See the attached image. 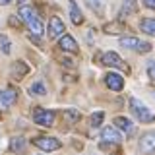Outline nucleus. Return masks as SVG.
<instances>
[{
	"instance_id": "10",
	"label": "nucleus",
	"mask_w": 155,
	"mask_h": 155,
	"mask_svg": "<svg viewBox=\"0 0 155 155\" xmlns=\"http://www.w3.org/2000/svg\"><path fill=\"white\" fill-rule=\"evenodd\" d=\"M58 47H60L62 51H66V52H78V43H76V39L70 37V35H62Z\"/></svg>"
},
{
	"instance_id": "23",
	"label": "nucleus",
	"mask_w": 155,
	"mask_h": 155,
	"mask_svg": "<svg viewBox=\"0 0 155 155\" xmlns=\"http://www.w3.org/2000/svg\"><path fill=\"white\" fill-rule=\"evenodd\" d=\"M87 6H89L91 10H95L97 14H103V4H101V0H85Z\"/></svg>"
},
{
	"instance_id": "17",
	"label": "nucleus",
	"mask_w": 155,
	"mask_h": 155,
	"mask_svg": "<svg viewBox=\"0 0 155 155\" xmlns=\"http://www.w3.org/2000/svg\"><path fill=\"white\" fill-rule=\"evenodd\" d=\"M140 45H142V41L138 37H122L120 39V47H124V48H136L138 51Z\"/></svg>"
},
{
	"instance_id": "8",
	"label": "nucleus",
	"mask_w": 155,
	"mask_h": 155,
	"mask_svg": "<svg viewBox=\"0 0 155 155\" xmlns=\"http://www.w3.org/2000/svg\"><path fill=\"white\" fill-rule=\"evenodd\" d=\"M140 149L143 153H153L155 151V132H145L140 140Z\"/></svg>"
},
{
	"instance_id": "18",
	"label": "nucleus",
	"mask_w": 155,
	"mask_h": 155,
	"mask_svg": "<svg viewBox=\"0 0 155 155\" xmlns=\"http://www.w3.org/2000/svg\"><path fill=\"white\" fill-rule=\"evenodd\" d=\"M10 149H12L14 153H21L23 149H25V140H23L21 136L12 138V140H10Z\"/></svg>"
},
{
	"instance_id": "3",
	"label": "nucleus",
	"mask_w": 155,
	"mask_h": 155,
	"mask_svg": "<svg viewBox=\"0 0 155 155\" xmlns=\"http://www.w3.org/2000/svg\"><path fill=\"white\" fill-rule=\"evenodd\" d=\"M33 143H35L39 149H43V151H54V149H60V145H62L56 138H47V136L35 138Z\"/></svg>"
},
{
	"instance_id": "20",
	"label": "nucleus",
	"mask_w": 155,
	"mask_h": 155,
	"mask_svg": "<svg viewBox=\"0 0 155 155\" xmlns=\"http://www.w3.org/2000/svg\"><path fill=\"white\" fill-rule=\"evenodd\" d=\"M124 29H126V25H122L120 21H113V23H107L105 25V33H120Z\"/></svg>"
},
{
	"instance_id": "15",
	"label": "nucleus",
	"mask_w": 155,
	"mask_h": 155,
	"mask_svg": "<svg viewBox=\"0 0 155 155\" xmlns=\"http://www.w3.org/2000/svg\"><path fill=\"white\" fill-rule=\"evenodd\" d=\"M70 19H72V23H74V25H80V23L84 21V16H81L80 8L76 6V2H74V0L70 2Z\"/></svg>"
},
{
	"instance_id": "27",
	"label": "nucleus",
	"mask_w": 155,
	"mask_h": 155,
	"mask_svg": "<svg viewBox=\"0 0 155 155\" xmlns=\"http://www.w3.org/2000/svg\"><path fill=\"white\" fill-rule=\"evenodd\" d=\"M143 4H145L147 8H153V10H155V0H143Z\"/></svg>"
},
{
	"instance_id": "6",
	"label": "nucleus",
	"mask_w": 155,
	"mask_h": 155,
	"mask_svg": "<svg viewBox=\"0 0 155 155\" xmlns=\"http://www.w3.org/2000/svg\"><path fill=\"white\" fill-rule=\"evenodd\" d=\"M105 84L109 89H113V91H120L124 87V78L120 76V74H114V72H109V74L105 76Z\"/></svg>"
},
{
	"instance_id": "9",
	"label": "nucleus",
	"mask_w": 155,
	"mask_h": 155,
	"mask_svg": "<svg viewBox=\"0 0 155 155\" xmlns=\"http://www.w3.org/2000/svg\"><path fill=\"white\" fill-rule=\"evenodd\" d=\"M101 136H103V140H107V142H113V143L122 142V134H120L116 128H113V126H107V128H103Z\"/></svg>"
},
{
	"instance_id": "22",
	"label": "nucleus",
	"mask_w": 155,
	"mask_h": 155,
	"mask_svg": "<svg viewBox=\"0 0 155 155\" xmlns=\"http://www.w3.org/2000/svg\"><path fill=\"white\" fill-rule=\"evenodd\" d=\"M0 51H2L4 54H10V52H12V43L8 41L6 35H0Z\"/></svg>"
},
{
	"instance_id": "29",
	"label": "nucleus",
	"mask_w": 155,
	"mask_h": 155,
	"mask_svg": "<svg viewBox=\"0 0 155 155\" xmlns=\"http://www.w3.org/2000/svg\"><path fill=\"white\" fill-rule=\"evenodd\" d=\"M18 2H19V4H23V2H25V0H18Z\"/></svg>"
},
{
	"instance_id": "24",
	"label": "nucleus",
	"mask_w": 155,
	"mask_h": 155,
	"mask_svg": "<svg viewBox=\"0 0 155 155\" xmlns=\"http://www.w3.org/2000/svg\"><path fill=\"white\" fill-rule=\"evenodd\" d=\"M64 116L70 120V122H76V120L80 118V113H78V110H74V109H68V110H64Z\"/></svg>"
},
{
	"instance_id": "28",
	"label": "nucleus",
	"mask_w": 155,
	"mask_h": 155,
	"mask_svg": "<svg viewBox=\"0 0 155 155\" xmlns=\"http://www.w3.org/2000/svg\"><path fill=\"white\" fill-rule=\"evenodd\" d=\"M10 2H12V0H0V6H8Z\"/></svg>"
},
{
	"instance_id": "25",
	"label": "nucleus",
	"mask_w": 155,
	"mask_h": 155,
	"mask_svg": "<svg viewBox=\"0 0 155 155\" xmlns=\"http://www.w3.org/2000/svg\"><path fill=\"white\" fill-rule=\"evenodd\" d=\"M147 74L151 80H155V60H149L147 62Z\"/></svg>"
},
{
	"instance_id": "19",
	"label": "nucleus",
	"mask_w": 155,
	"mask_h": 155,
	"mask_svg": "<svg viewBox=\"0 0 155 155\" xmlns=\"http://www.w3.org/2000/svg\"><path fill=\"white\" fill-rule=\"evenodd\" d=\"M29 93L41 97V95L47 93V87H45V84H43V81H35V84H31V87H29Z\"/></svg>"
},
{
	"instance_id": "5",
	"label": "nucleus",
	"mask_w": 155,
	"mask_h": 155,
	"mask_svg": "<svg viewBox=\"0 0 155 155\" xmlns=\"http://www.w3.org/2000/svg\"><path fill=\"white\" fill-rule=\"evenodd\" d=\"M18 99V91L14 87H8L6 91H0V110H6L10 105H14Z\"/></svg>"
},
{
	"instance_id": "11",
	"label": "nucleus",
	"mask_w": 155,
	"mask_h": 155,
	"mask_svg": "<svg viewBox=\"0 0 155 155\" xmlns=\"http://www.w3.org/2000/svg\"><path fill=\"white\" fill-rule=\"evenodd\" d=\"M114 126L118 130H122V132H126V134H132L134 132V124H132V120H128L126 116H116L114 118Z\"/></svg>"
},
{
	"instance_id": "16",
	"label": "nucleus",
	"mask_w": 155,
	"mask_h": 155,
	"mask_svg": "<svg viewBox=\"0 0 155 155\" xmlns=\"http://www.w3.org/2000/svg\"><path fill=\"white\" fill-rule=\"evenodd\" d=\"M136 10H138V4H136V0H122V8H120V14H122V16L136 14Z\"/></svg>"
},
{
	"instance_id": "13",
	"label": "nucleus",
	"mask_w": 155,
	"mask_h": 155,
	"mask_svg": "<svg viewBox=\"0 0 155 155\" xmlns=\"http://www.w3.org/2000/svg\"><path fill=\"white\" fill-rule=\"evenodd\" d=\"M140 29L145 33V35H155V19L153 18H143L140 21Z\"/></svg>"
},
{
	"instance_id": "12",
	"label": "nucleus",
	"mask_w": 155,
	"mask_h": 155,
	"mask_svg": "<svg viewBox=\"0 0 155 155\" xmlns=\"http://www.w3.org/2000/svg\"><path fill=\"white\" fill-rule=\"evenodd\" d=\"M27 72H29V68H27V64H25V62H21V60H18L16 64L12 66V76L16 78V80H21V78L25 76Z\"/></svg>"
},
{
	"instance_id": "26",
	"label": "nucleus",
	"mask_w": 155,
	"mask_h": 155,
	"mask_svg": "<svg viewBox=\"0 0 155 155\" xmlns=\"http://www.w3.org/2000/svg\"><path fill=\"white\" fill-rule=\"evenodd\" d=\"M138 51H140V52H147V51H151V45H149V43H142Z\"/></svg>"
},
{
	"instance_id": "1",
	"label": "nucleus",
	"mask_w": 155,
	"mask_h": 155,
	"mask_svg": "<svg viewBox=\"0 0 155 155\" xmlns=\"http://www.w3.org/2000/svg\"><path fill=\"white\" fill-rule=\"evenodd\" d=\"M130 110H132V114L136 116V120H140V122H153L155 120V114L140 99H136V97L130 99Z\"/></svg>"
},
{
	"instance_id": "14",
	"label": "nucleus",
	"mask_w": 155,
	"mask_h": 155,
	"mask_svg": "<svg viewBox=\"0 0 155 155\" xmlns=\"http://www.w3.org/2000/svg\"><path fill=\"white\" fill-rule=\"evenodd\" d=\"M19 18H21V21H33V19H37V12L33 8H29V6H21L19 8Z\"/></svg>"
},
{
	"instance_id": "4",
	"label": "nucleus",
	"mask_w": 155,
	"mask_h": 155,
	"mask_svg": "<svg viewBox=\"0 0 155 155\" xmlns=\"http://www.w3.org/2000/svg\"><path fill=\"white\" fill-rule=\"evenodd\" d=\"M64 31H66V27L62 23V19L52 16L51 21H48V39H58L60 35H64Z\"/></svg>"
},
{
	"instance_id": "2",
	"label": "nucleus",
	"mask_w": 155,
	"mask_h": 155,
	"mask_svg": "<svg viewBox=\"0 0 155 155\" xmlns=\"http://www.w3.org/2000/svg\"><path fill=\"white\" fill-rule=\"evenodd\" d=\"M54 118H56V114H54V110H48V109H35L33 110V120H35V124L39 126H52L54 124Z\"/></svg>"
},
{
	"instance_id": "21",
	"label": "nucleus",
	"mask_w": 155,
	"mask_h": 155,
	"mask_svg": "<svg viewBox=\"0 0 155 155\" xmlns=\"http://www.w3.org/2000/svg\"><path fill=\"white\" fill-rule=\"evenodd\" d=\"M103 118H105V113H103V110H99V113H93V114H91V118H89V124L93 126V128H99L101 122H103Z\"/></svg>"
},
{
	"instance_id": "7",
	"label": "nucleus",
	"mask_w": 155,
	"mask_h": 155,
	"mask_svg": "<svg viewBox=\"0 0 155 155\" xmlns=\"http://www.w3.org/2000/svg\"><path fill=\"white\" fill-rule=\"evenodd\" d=\"M103 64L114 66V68H120V70H126V72H128V66L124 64V60L116 54V52H105V54H103Z\"/></svg>"
}]
</instances>
